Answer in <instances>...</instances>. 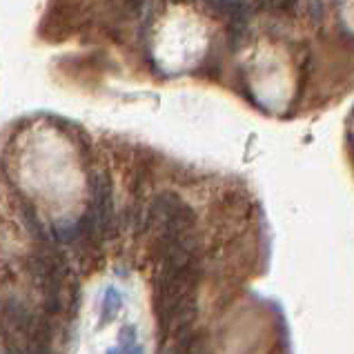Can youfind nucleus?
Instances as JSON below:
<instances>
[{
  "instance_id": "nucleus-1",
  "label": "nucleus",
  "mask_w": 354,
  "mask_h": 354,
  "mask_svg": "<svg viewBox=\"0 0 354 354\" xmlns=\"http://www.w3.org/2000/svg\"><path fill=\"white\" fill-rule=\"evenodd\" d=\"M149 225L156 230L160 245H165L169 241L183 239L192 234L196 223L194 209H192L183 198L176 194H160L154 198L149 212H147Z\"/></svg>"
},
{
  "instance_id": "nucleus-2",
  "label": "nucleus",
  "mask_w": 354,
  "mask_h": 354,
  "mask_svg": "<svg viewBox=\"0 0 354 354\" xmlns=\"http://www.w3.org/2000/svg\"><path fill=\"white\" fill-rule=\"evenodd\" d=\"M114 203H112V185L105 174L92 180V205H89L85 223L96 236H105L112 232Z\"/></svg>"
},
{
  "instance_id": "nucleus-3",
  "label": "nucleus",
  "mask_w": 354,
  "mask_h": 354,
  "mask_svg": "<svg viewBox=\"0 0 354 354\" xmlns=\"http://www.w3.org/2000/svg\"><path fill=\"white\" fill-rule=\"evenodd\" d=\"M120 306H123V299H120L116 288H107L105 297H103V308H100V326H107V323H112L118 317Z\"/></svg>"
},
{
  "instance_id": "nucleus-4",
  "label": "nucleus",
  "mask_w": 354,
  "mask_h": 354,
  "mask_svg": "<svg viewBox=\"0 0 354 354\" xmlns=\"http://www.w3.org/2000/svg\"><path fill=\"white\" fill-rule=\"evenodd\" d=\"M120 348H123L125 354H143V348L136 343V332L131 328L120 332Z\"/></svg>"
},
{
  "instance_id": "nucleus-5",
  "label": "nucleus",
  "mask_w": 354,
  "mask_h": 354,
  "mask_svg": "<svg viewBox=\"0 0 354 354\" xmlns=\"http://www.w3.org/2000/svg\"><path fill=\"white\" fill-rule=\"evenodd\" d=\"M270 5H274V7H283L286 3H290V0H268Z\"/></svg>"
},
{
  "instance_id": "nucleus-6",
  "label": "nucleus",
  "mask_w": 354,
  "mask_h": 354,
  "mask_svg": "<svg viewBox=\"0 0 354 354\" xmlns=\"http://www.w3.org/2000/svg\"><path fill=\"white\" fill-rule=\"evenodd\" d=\"M107 354H125V352H123V348H114V350H109Z\"/></svg>"
}]
</instances>
